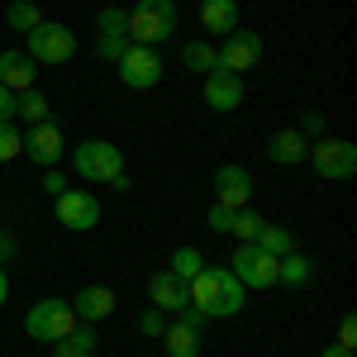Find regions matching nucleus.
I'll return each mask as SVG.
<instances>
[{
	"label": "nucleus",
	"instance_id": "nucleus-1",
	"mask_svg": "<svg viewBox=\"0 0 357 357\" xmlns=\"http://www.w3.org/2000/svg\"><path fill=\"white\" fill-rule=\"evenodd\" d=\"M243 301H248L243 281L229 272V267H210V262H205V272L191 281V305L205 310L210 319H234V314L243 310Z\"/></svg>",
	"mask_w": 357,
	"mask_h": 357
},
{
	"label": "nucleus",
	"instance_id": "nucleus-2",
	"mask_svg": "<svg viewBox=\"0 0 357 357\" xmlns=\"http://www.w3.org/2000/svg\"><path fill=\"white\" fill-rule=\"evenodd\" d=\"M176 33V0H138L129 10V38L158 48Z\"/></svg>",
	"mask_w": 357,
	"mask_h": 357
},
{
	"label": "nucleus",
	"instance_id": "nucleus-3",
	"mask_svg": "<svg viewBox=\"0 0 357 357\" xmlns=\"http://www.w3.org/2000/svg\"><path fill=\"white\" fill-rule=\"evenodd\" d=\"M305 158H310V167H314V176L319 181H348L357 172V148L348 143V138H314L310 148H305Z\"/></svg>",
	"mask_w": 357,
	"mask_h": 357
},
{
	"label": "nucleus",
	"instance_id": "nucleus-4",
	"mask_svg": "<svg viewBox=\"0 0 357 357\" xmlns=\"http://www.w3.org/2000/svg\"><path fill=\"white\" fill-rule=\"evenodd\" d=\"M72 167H77L82 181H114L124 172V153H119V143H110V138H86V143H77V153H72Z\"/></svg>",
	"mask_w": 357,
	"mask_h": 357
},
{
	"label": "nucleus",
	"instance_id": "nucleus-5",
	"mask_svg": "<svg viewBox=\"0 0 357 357\" xmlns=\"http://www.w3.org/2000/svg\"><path fill=\"white\" fill-rule=\"evenodd\" d=\"M24 53L33 62H48V67H62V62H72L77 53V33L67 24H53V20H43L38 29H29L24 33Z\"/></svg>",
	"mask_w": 357,
	"mask_h": 357
},
{
	"label": "nucleus",
	"instance_id": "nucleus-6",
	"mask_svg": "<svg viewBox=\"0 0 357 357\" xmlns=\"http://www.w3.org/2000/svg\"><path fill=\"white\" fill-rule=\"evenodd\" d=\"M24 329L33 343H48L53 348L62 333L77 329V314H72V301H57V296H48V301H38L33 310L24 314Z\"/></svg>",
	"mask_w": 357,
	"mask_h": 357
},
{
	"label": "nucleus",
	"instance_id": "nucleus-7",
	"mask_svg": "<svg viewBox=\"0 0 357 357\" xmlns=\"http://www.w3.org/2000/svg\"><path fill=\"white\" fill-rule=\"evenodd\" d=\"M276 267H281V257L262 252L257 243H238L234 262H229V272L243 281V291H272L276 286Z\"/></svg>",
	"mask_w": 357,
	"mask_h": 357
},
{
	"label": "nucleus",
	"instance_id": "nucleus-8",
	"mask_svg": "<svg viewBox=\"0 0 357 357\" xmlns=\"http://www.w3.org/2000/svg\"><path fill=\"white\" fill-rule=\"evenodd\" d=\"M114 72H119V82L129 86V91H153V86L162 82V57L148 43H134L129 53L114 62Z\"/></svg>",
	"mask_w": 357,
	"mask_h": 357
},
{
	"label": "nucleus",
	"instance_id": "nucleus-9",
	"mask_svg": "<svg viewBox=\"0 0 357 357\" xmlns=\"http://www.w3.org/2000/svg\"><path fill=\"white\" fill-rule=\"evenodd\" d=\"M53 220L62 224V229H72V234H86V229H96L100 224V200L91 191H67L53 195Z\"/></svg>",
	"mask_w": 357,
	"mask_h": 357
},
{
	"label": "nucleus",
	"instance_id": "nucleus-10",
	"mask_svg": "<svg viewBox=\"0 0 357 357\" xmlns=\"http://www.w3.org/2000/svg\"><path fill=\"white\" fill-rule=\"evenodd\" d=\"M257 62H262V38H257L252 29H234V33H224V38H220V67H224V72L248 77Z\"/></svg>",
	"mask_w": 357,
	"mask_h": 357
},
{
	"label": "nucleus",
	"instance_id": "nucleus-11",
	"mask_svg": "<svg viewBox=\"0 0 357 357\" xmlns=\"http://www.w3.org/2000/svg\"><path fill=\"white\" fill-rule=\"evenodd\" d=\"M24 153L29 162H38V167H57L62 162V129H57L53 119H43V124H29L24 129Z\"/></svg>",
	"mask_w": 357,
	"mask_h": 357
},
{
	"label": "nucleus",
	"instance_id": "nucleus-12",
	"mask_svg": "<svg viewBox=\"0 0 357 357\" xmlns=\"http://www.w3.org/2000/svg\"><path fill=\"white\" fill-rule=\"evenodd\" d=\"M215 205H224V210H243V205H252V172H243V167H220L215 172Z\"/></svg>",
	"mask_w": 357,
	"mask_h": 357
},
{
	"label": "nucleus",
	"instance_id": "nucleus-13",
	"mask_svg": "<svg viewBox=\"0 0 357 357\" xmlns=\"http://www.w3.org/2000/svg\"><path fill=\"white\" fill-rule=\"evenodd\" d=\"M205 105H210L215 114H234L238 105H243V77L215 67V72L205 77Z\"/></svg>",
	"mask_w": 357,
	"mask_h": 357
},
{
	"label": "nucleus",
	"instance_id": "nucleus-14",
	"mask_svg": "<svg viewBox=\"0 0 357 357\" xmlns=\"http://www.w3.org/2000/svg\"><path fill=\"white\" fill-rule=\"evenodd\" d=\"M148 301L158 305L162 314H176L181 305H191V286H186L181 276H172V272H158L148 281Z\"/></svg>",
	"mask_w": 357,
	"mask_h": 357
},
{
	"label": "nucleus",
	"instance_id": "nucleus-15",
	"mask_svg": "<svg viewBox=\"0 0 357 357\" xmlns=\"http://www.w3.org/2000/svg\"><path fill=\"white\" fill-rule=\"evenodd\" d=\"M72 314L82 324H100L105 314H114V291L110 286H82L77 301H72Z\"/></svg>",
	"mask_w": 357,
	"mask_h": 357
},
{
	"label": "nucleus",
	"instance_id": "nucleus-16",
	"mask_svg": "<svg viewBox=\"0 0 357 357\" xmlns=\"http://www.w3.org/2000/svg\"><path fill=\"white\" fill-rule=\"evenodd\" d=\"M33 72H38V67H33L29 53H0V86H5V91H15V96L29 91V86H33Z\"/></svg>",
	"mask_w": 357,
	"mask_h": 357
},
{
	"label": "nucleus",
	"instance_id": "nucleus-17",
	"mask_svg": "<svg viewBox=\"0 0 357 357\" xmlns=\"http://www.w3.org/2000/svg\"><path fill=\"white\" fill-rule=\"evenodd\" d=\"M200 24L210 29L215 38L238 29V0H200Z\"/></svg>",
	"mask_w": 357,
	"mask_h": 357
},
{
	"label": "nucleus",
	"instance_id": "nucleus-18",
	"mask_svg": "<svg viewBox=\"0 0 357 357\" xmlns=\"http://www.w3.org/2000/svg\"><path fill=\"white\" fill-rule=\"evenodd\" d=\"M305 143L296 129H281V134H272L267 138V162L272 167H296V162H305Z\"/></svg>",
	"mask_w": 357,
	"mask_h": 357
},
{
	"label": "nucleus",
	"instance_id": "nucleus-19",
	"mask_svg": "<svg viewBox=\"0 0 357 357\" xmlns=\"http://www.w3.org/2000/svg\"><path fill=\"white\" fill-rule=\"evenodd\" d=\"M162 357H200V333L186 329L181 319H167V329H162Z\"/></svg>",
	"mask_w": 357,
	"mask_h": 357
},
{
	"label": "nucleus",
	"instance_id": "nucleus-20",
	"mask_svg": "<svg viewBox=\"0 0 357 357\" xmlns=\"http://www.w3.org/2000/svg\"><path fill=\"white\" fill-rule=\"evenodd\" d=\"M181 67L195 72V77H210V72L220 67V48L205 43V38H191V43H181Z\"/></svg>",
	"mask_w": 357,
	"mask_h": 357
},
{
	"label": "nucleus",
	"instance_id": "nucleus-21",
	"mask_svg": "<svg viewBox=\"0 0 357 357\" xmlns=\"http://www.w3.org/2000/svg\"><path fill=\"white\" fill-rule=\"evenodd\" d=\"M53 357H96V324H82L77 319V329L62 333L53 343Z\"/></svg>",
	"mask_w": 357,
	"mask_h": 357
},
{
	"label": "nucleus",
	"instance_id": "nucleus-22",
	"mask_svg": "<svg viewBox=\"0 0 357 357\" xmlns=\"http://www.w3.org/2000/svg\"><path fill=\"white\" fill-rule=\"evenodd\" d=\"M310 276H314V262L305 257V252H286L281 257V267H276V286H291V291H301V286H310Z\"/></svg>",
	"mask_w": 357,
	"mask_h": 357
},
{
	"label": "nucleus",
	"instance_id": "nucleus-23",
	"mask_svg": "<svg viewBox=\"0 0 357 357\" xmlns=\"http://www.w3.org/2000/svg\"><path fill=\"white\" fill-rule=\"evenodd\" d=\"M252 243L262 248V252H272V257H286V252H291V248H296V234H291V229H286V224H262V229H257V238H252Z\"/></svg>",
	"mask_w": 357,
	"mask_h": 357
},
{
	"label": "nucleus",
	"instance_id": "nucleus-24",
	"mask_svg": "<svg viewBox=\"0 0 357 357\" xmlns=\"http://www.w3.org/2000/svg\"><path fill=\"white\" fill-rule=\"evenodd\" d=\"M48 110H53V105H48V96H43V91H33V86L15 96V119H24V124H43Z\"/></svg>",
	"mask_w": 357,
	"mask_h": 357
},
{
	"label": "nucleus",
	"instance_id": "nucleus-25",
	"mask_svg": "<svg viewBox=\"0 0 357 357\" xmlns=\"http://www.w3.org/2000/svg\"><path fill=\"white\" fill-rule=\"evenodd\" d=\"M167 272L181 276V281L191 286L195 276L205 272V252H200V248H176V252H172V267H167Z\"/></svg>",
	"mask_w": 357,
	"mask_h": 357
},
{
	"label": "nucleus",
	"instance_id": "nucleus-26",
	"mask_svg": "<svg viewBox=\"0 0 357 357\" xmlns=\"http://www.w3.org/2000/svg\"><path fill=\"white\" fill-rule=\"evenodd\" d=\"M5 24L15 29V33H29V29H38V24H43V10H38L33 0H15V5L5 10Z\"/></svg>",
	"mask_w": 357,
	"mask_h": 357
},
{
	"label": "nucleus",
	"instance_id": "nucleus-27",
	"mask_svg": "<svg viewBox=\"0 0 357 357\" xmlns=\"http://www.w3.org/2000/svg\"><path fill=\"white\" fill-rule=\"evenodd\" d=\"M262 215H257V210H252V205H243V210H234V229H229V234H234V238H238V243H252V238H257V229H262Z\"/></svg>",
	"mask_w": 357,
	"mask_h": 357
},
{
	"label": "nucleus",
	"instance_id": "nucleus-28",
	"mask_svg": "<svg viewBox=\"0 0 357 357\" xmlns=\"http://www.w3.org/2000/svg\"><path fill=\"white\" fill-rule=\"evenodd\" d=\"M129 48H134V38H129V33H96V53L105 57V62H119Z\"/></svg>",
	"mask_w": 357,
	"mask_h": 357
},
{
	"label": "nucleus",
	"instance_id": "nucleus-29",
	"mask_svg": "<svg viewBox=\"0 0 357 357\" xmlns=\"http://www.w3.org/2000/svg\"><path fill=\"white\" fill-rule=\"evenodd\" d=\"M20 148H24V129H20L15 119H5V124H0V162H15Z\"/></svg>",
	"mask_w": 357,
	"mask_h": 357
},
{
	"label": "nucleus",
	"instance_id": "nucleus-30",
	"mask_svg": "<svg viewBox=\"0 0 357 357\" xmlns=\"http://www.w3.org/2000/svg\"><path fill=\"white\" fill-rule=\"evenodd\" d=\"M96 33H129V10L105 5V10L96 15Z\"/></svg>",
	"mask_w": 357,
	"mask_h": 357
},
{
	"label": "nucleus",
	"instance_id": "nucleus-31",
	"mask_svg": "<svg viewBox=\"0 0 357 357\" xmlns=\"http://www.w3.org/2000/svg\"><path fill=\"white\" fill-rule=\"evenodd\" d=\"M138 329L148 333V338H162V329H167V314L158 310V305H148V310L138 314Z\"/></svg>",
	"mask_w": 357,
	"mask_h": 357
},
{
	"label": "nucleus",
	"instance_id": "nucleus-32",
	"mask_svg": "<svg viewBox=\"0 0 357 357\" xmlns=\"http://www.w3.org/2000/svg\"><path fill=\"white\" fill-rule=\"evenodd\" d=\"M296 134H301L305 143H314V138H324V114H319V110H310V114L301 119V129H296Z\"/></svg>",
	"mask_w": 357,
	"mask_h": 357
},
{
	"label": "nucleus",
	"instance_id": "nucleus-33",
	"mask_svg": "<svg viewBox=\"0 0 357 357\" xmlns=\"http://www.w3.org/2000/svg\"><path fill=\"white\" fill-rule=\"evenodd\" d=\"M172 319H181V324H186V329H195V333L210 324V314H205V310H195V305H181V310H176Z\"/></svg>",
	"mask_w": 357,
	"mask_h": 357
},
{
	"label": "nucleus",
	"instance_id": "nucleus-34",
	"mask_svg": "<svg viewBox=\"0 0 357 357\" xmlns=\"http://www.w3.org/2000/svg\"><path fill=\"white\" fill-rule=\"evenodd\" d=\"M333 343L357 353V319H353V314H343V324H338V338H333Z\"/></svg>",
	"mask_w": 357,
	"mask_h": 357
},
{
	"label": "nucleus",
	"instance_id": "nucleus-35",
	"mask_svg": "<svg viewBox=\"0 0 357 357\" xmlns=\"http://www.w3.org/2000/svg\"><path fill=\"white\" fill-rule=\"evenodd\" d=\"M210 229H215V234H229V229H234V210H224V205H210Z\"/></svg>",
	"mask_w": 357,
	"mask_h": 357
},
{
	"label": "nucleus",
	"instance_id": "nucleus-36",
	"mask_svg": "<svg viewBox=\"0 0 357 357\" xmlns=\"http://www.w3.org/2000/svg\"><path fill=\"white\" fill-rule=\"evenodd\" d=\"M43 191H48V195H62V191H67V186H62V172L43 167Z\"/></svg>",
	"mask_w": 357,
	"mask_h": 357
},
{
	"label": "nucleus",
	"instance_id": "nucleus-37",
	"mask_svg": "<svg viewBox=\"0 0 357 357\" xmlns=\"http://www.w3.org/2000/svg\"><path fill=\"white\" fill-rule=\"evenodd\" d=\"M5 119H15V91L0 86V124H5Z\"/></svg>",
	"mask_w": 357,
	"mask_h": 357
},
{
	"label": "nucleus",
	"instance_id": "nucleus-38",
	"mask_svg": "<svg viewBox=\"0 0 357 357\" xmlns=\"http://www.w3.org/2000/svg\"><path fill=\"white\" fill-rule=\"evenodd\" d=\"M10 257H15V243H10V238H5V234H0V267H5V262H10Z\"/></svg>",
	"mask_w": 357,
	"mask_h": 357
},
{
	"label": "nucleus",
	"instance_id": "nucleus-39",
	"mask_svg": "<svg viewBox=\"0 0 357 357\" xmlns=\"http://www.w3.org/2000/svg\"><path fill=\"white\" fill-rule=\"evenodd\" d=\"M319 357H357V353H353V348H338V343H329V348H324Z\"/></svg>",
	"mask_w": 357,
	"mask_h": 357
},
{
	"label": "nucleus",
	"instance_id": "nucleus-40",
	"mask_svg": "<svg viewBox=\"0 0 357 357\" xmlns=\"http://www.w3.org/2000/svg\"><path fill=\"white\" fill-rule=\"evenodd\" d=\"M5 296H10V276H5V267H0V305H5Z\"/></svg>",
	"mask_w": 357,
	"mask_h": 357
}]
</instances>
